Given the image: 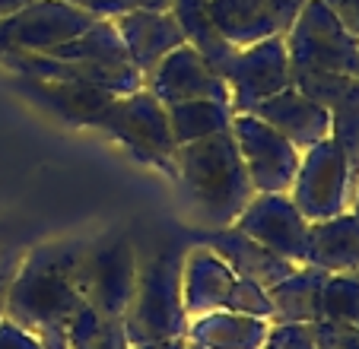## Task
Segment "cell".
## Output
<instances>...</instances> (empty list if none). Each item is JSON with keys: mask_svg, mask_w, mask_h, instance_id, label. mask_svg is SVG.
Segmentation results:
<instances>
[{"mask_svg": "<svg viewBox=\"0 0 359 349\" xmlns=\"http://www.w3.org/2000/svg\"><path fill=\"white\" fill-rule=\"evenodd\" d=\"M89 242H45L29 248L10 276L0 315L45 336L64 334L83 308V257Z\"/></svg>", "mask_w": 359, "mask_h": 349, "instance_id": "1", "label": "cell"}, {"mask_svg": "<svg viewBox=\"0 0 359 349\" xmlns=\"http://www.w3.org/2000/svg\"><path fill=\"white\" fill-rule=\"evenodd\" d=\"M175 165L178 182L188 191L191 207L207 228L236 226L238 213L255 197V184L245 172V162L229 130L178 146Z\"/></svg>", "mask_w": 359, "mask_h": 349, "instance_id": "2", "label": "cell"}, {"mask_svg": "<svg viewBox=\"0 0 359 349\" xmlns=\"http://www.w3.org/2000/svg\"><path fill=\"white\" fill-rule=\"evenodd\" d=\"M182 257L184 251L140 254L134 296L121 317L130 349L165 340H184L188 315L182 305Z\"/></svg>", "mask_w": 359, "mask_h": 349, "instance_id": "3", "label": "cell"}, {"mask_svg": "<svg viewBox=\"0 0 359 349\" xmlns=\"http://www.w3.org/2000/svg\"><path fill=\"white\" fill-rule=\"evenodd\" d=\"M182 305L188 321L213 311L258 315L271 321L267 289L238 276L217 251L203 245H191L182 257Z\"/></svg>", "mask_w": 359, "mask_h": 349, "instance_id": "4", "label": "cell"}, {"mask_svg": "<svg viewBox=\"0 0 359 349\" xmlns=\"http://www.w3.org/2000/svg\"><path fill=\"white\" fill-rule=\"evenodd\" d=\"M95 130H105L134 159L159 168V172H165L169 178L178 182V165H175L178 143L172 137L169 114H165V105L147 86L130 95L111 99V105L102 111Z\"/></svg>", "mask_w": 359, "mask_h": 349, "instance_id": "5", "label": "cell"}, {"mask_svg": "<svg viewBox=\"0 0 359 349\" xmlns=\"http://www.w3.org/2000/svg\"><path fill=\"white\" fill-rule=\"evenodd\" d=\"M292 70H331L353 74L359 57V39L334 16L321 0H309L302 13L283 32Z\"/></svg>", "mask_w": 359, "mask_h": 349, "instance_id": "6", "label": "cell"}, {"mask_svg": "<svg viewBox=\"0 0 359 349\" xmlns=\"http://www.w3.org/2000/svg\"><path fill=\"white\" fill-rule=\"evenodd\" d=\"M353 188L356 184H353L344 153L327 137L302 153L296 182L290 188V200L309 222H325L340 213H350Z\"/></svg>", "mask_w": 359, "mask_h": 349, "instance_id": "7", "label": "cell"}, {"mask_svg": "<svg viewBox=\"0 0 359 349\" xmlns=\"http://www.w3.org/2000/svg\"><path fill=\"white\" fill-rule=\"evenodd\" d=\"M137 261H140V254H137L134 242L124 232H111V235L86 245L83 273H80L83 302L93 305L102 315L121 321L130 296H134Z\"/></svg>", "mask_w": 359, "mask_h": 349, "instance_id": "8", "label": "cell"}, {"mask_svg": "<svg viewBox=\"0 0 359 349\" xmlns=\"http://www.w3.org/2000/svg\"><path fill=\"white\" fill-rule=\"evenodd\" d=\"M229 86V102L236 114H251L261 102L292 86V64L283 35L258 41L248 48H236L223 70Z\"/></svg>", "mask_w": 359, "mask_h": 349, "instance_id": "9", "label": "cell"}, {"mask_svg": "<svg viewBox=\"0 0 359 349\" xmlns=\"http://www.w3.org/2000/svg\"><path fill=\"white\" fill-rule=\"evenodd\" d=\"M229 134L255 184V194H290L302 153L255 114H236Z\"/></svg>", "mask_w": 359, "mask_h": 349, "instance_id": "10", "label": "cell"}, {"mask_svg": "<svg viewBox=\"0 0 359 349\" xmlns=\"http://www.w3.org/2000/svg\"><path fill=\"white\" fill-rule=\"evenodd\" d=\"M236 228L290 264H305L312 222L299 213L290 194H255L238 213Z\"/></svg>", "mask_w": 359, "mask_h": 349, "instance_id": "11", "label": "cell"}, {"mask_svg": "<svg viewBox=\"0 0 359 349\" xmlns=\"http://www.w3.org/2000/svg\"><path fill=\"white\" fill-rule=\"evenodd\" d=\"M143 86L156 95L163 105H178V102H191V99L229 102L226 80L191 45H182L165 54L163 61L143 76Z\"/></svg>", "mask_w": 359, "mask_h": 349, "instance_id": "12", "label": "cell"}, {"mask_svg": "<svg viewBox=\"0 0 359 349\" xmlns=\"http://www.w3.org/2000/svg\"><path fill=\"white\" fill-rule=\"evenodd\" d=\"M251 114L261 118L264 124H271L277 134H283L299 153H305L315 143L331 137V111L325 105H318L315 99H309L305 93H299L296 86L271 95Z\"/></svg>", "mask_w": 359, "mask_h": 349, "instance_id": "13", "label": "cell"}, {"mask_svg": "<svg viewBox=\"0 0 359 349\" xmlns=\"http://www.w3.org/2000/svg\"><path fill=\"white\" fill-rule=\"evenodd\" d=\"M115 29L121 35L128 57L143 76L156 67L169 51L184 45V32L172 10H130L115 16Z\"/></svg>", "mask_w": 359, "mask_h": 349, "instance_id": "14", "label": "cell"}, {"mask_svg": "<svg viewBox=\"0 0 359 349\" xmlns=\"http://www.w3.org/2000/svg\"><path fill=\"white\" fill-rule=\"evenodd\" d=\"M197 245L217 251L238 276H245L248 282H255V286H261V289L277 286L280 280H286V276L299 267V264H290V261H283V257H277L273 251H267L264 245H258L255 238L238 232L236 226L207 228V232L197 238Z\"/></svg>", "mask_w": 359, "mask_h": 349, "instance_id": "15", "label": "cell"}, {"mask_svg": "<svg viewBox=\"0 0 359 349\" xmlns=\"http://www.w3.org/2000/svg\"><path fill=\"white\" fill-rule=\"evenodd\" d=\"M16 86L29 99L39 102V105L51 108L57 118H64L70 124H80V128H95L102 111L111 105V99H118V95L105 93V89L80 86V83H57V80H26V76H16Z\"/></svg>", "mask_w": 359, "mask_h": 349, "instance_id": "16", "label": "cell"}, {"mask_svg": "<svg viewBox=\"0 0 359 349\" xmlns=\"http://www.w3.org/2000/svg\"><path fill=\"white\" fill-rule=\"evenodd\" d=\"M207 20L232 48H248L283 35L267 0H207Z\"/></svg>", "mask_w": 359, "mask_h": 349, "instance_id": "17", "label": "cell"}, {"mask_svg": "<svg viewBox=\"0 0 359 349\" xmlns=\"http://www.w3.org/2000/svg\"><path fill=\"white\" fill-rule=\"evenodd\" d=\"M305 264L325 273H359V216L340 213L334 219L312 222Z\"/></svg>", "mask_w": 359, "mask_h": 349, "instance_id": "18", "label": "cell"}, {"mask_svg": "<svg viewBox=\"0 0 359 349\" xmlns=\"http://www.w3.org/2000/svg\"><path fill=\"white\" fill-rule=\"evenodd\" d=\"M325 270L312 264H299L286 280L267 289L271 299V321H290V324H318L321 321V292L327 282Z\"/></svg>", "mask_w": 359, "mask_h": 349, "instance_id": "19", "label": "cell"}, {"mask_svg": "<svg viewBox=\"0 0 359 349\" xmlns=\"http://www.w3.org/2000/svg\"><path fill=\"white\" fill-rule=\"evenodd\" d=\"M271 321L258 315H236V311H213V315L191 317L184 340L201 349H261Z\"/></svg>", "mask_w": 359, "mask_h": 349, "instance_id": "20", "label": "cell"}, {"mask_svg": "<svg viewBox=\"0 0 359 349\" xmlns=\"http://www.w3.org/2000/svg\"><path fill=\"white\" fill-rule=\"evenodd\" d=\"M165 114H169V128L178 146L226 134L232 128V118H236L229 102L217 99H191L178 102V105H165Z\"/></svg>", "mask_w": 359, "mask_h": 349, "instance_id": "21", "label": "cell"}, {"mask_svg": "<svg viewBox=\"0 0 359 349\" xmlns=\"http://www.w3.org/2000/svg\"><path fill=\"white\" fill-rule=\"evenodd\" d=\"M51 57H64V61H93V64H130L128 48H124L121 35H118L111 20H95L86 32L76 39L57 45L55 51H48Z\"/></svg>", "mask_w": 359, "mask_h": 349, "instance_id": "22", "label": "cell"}, {"mask_svg": "<svg viewBox=\"0 0 359 349\" xmlns=\"http://www.w3.org/2000/svg\"><path fill=\"white\" fill-rule=\"evenodd\" d=\"M292 86L327 111H359V76L331 70H292Z\"/></svg>", "mask_w": 359, "mask_h": 349, "instance_id": "23", "label": "cell"}, {"mask_svg": "<svg viewBox=\"0 0 359 349\" xmlns=\"http://www.w3.org/2000/svg\"><path fill=\"white\" fill-rule=\"evenodd\" d=\"M64 343H67V349H130L124 324L118 317L95 311L86 302L64 330Z\"/></svg>", "mask_w": 359, "mask_h": 349, "instance_id": "24", "label": "cell"}, {"mask_svg": "<svg viewBox=\"0 0 359 349\" xmlns=\"http://www.w3.org/2000/svg\"><path fill=\"white\" fill-rule=\"evenodd\" d=\"M321 321L359 327V273H331L321 292Z\"/></svg>", "mask_w": 359, "mask_h": 349, "instance_id": "25", "label": "cell"}, {"mask_svg": "<svg viewBox=\"0 0 359 349\" xmlns=\"http://www.w3.org/2000/svg\"><path fill=\"white\" fill-rule=\"evenodd\" d=\"M331 140L344 153L353 184L359 182V111H334L331 114ZM356 191V188H353Z\"/></svg>", "mask_w": 359, "mask_h": 349, "instance_id": "26", "label": "cell"}, {"mask_svg": "<svg viewBox=\"0 0 359 349\" xmlns=\"http://www.w3.org/2000/svg\"><path fill=\"white\" fill-rule=\"evenodd\" d=\"M261 349H318L315 346L312 324H290V321H271Z\"/></svg>", "mask_w": 359, "mask_h": 349, "instance_id": "27", "label": "cell"}, {"mask_svg": "<svg viewBox=\"0 0 359 349\" xmlns=\"http://www.w3.org/2000/svg\"><path fill=\"white\" fill-rule=\"evenodd\" d=\"M74 7L93 13L95 20H115L130 10H169L172 0H70Z\"/></svg>", "mask_w": 359, "mask_h": 349, "instance_id": "28", "label": "cell"}, {"mask_svg": "<svg viewBox=\"0 0 359 349\" xmlns=\"http://www.w3.org/2000/svg\"><path fill=\"white\" fill-rule=\"evenodd\" d=\"M0 349H45V340L0 315Z\"/></svg>", "mask_w": 359, "mask_h": 349, "instance_id": "29", "label": "cell"}, {"mask_svg": "<svg viewBox=\"0 0 359 349\" xmlns=\"http://www.w3.org/2000/svg\"><path fill=\"white\" fill-rule=\"evenodd\" d=\"M321 4L331 7L334 16L346 26V32H353L359 39V0H321Z\"/></svg>", "mask_w": 359, "mask_h": 349, "instance_id": "30", "label": "cell"}, {"mask_svg": "<svg viewBox=\"0 0 359 349\" xmlns=\"http://www.w3.org/2000/svg\"><path fill=\"white\" fill-rule=\"evenodd\" d=\"M267 4H271L273 16H277V22H280V29L286 32V29L292 26V20L302 13V7L309 4V0H267Z\"/></svg>", "mask_w": 359, "mask_h": 349, "instance_id": "31", "label": "cell"}, {"mask_svg": "<svg viewBox=\"0 0 359 349\" xmlns=\"http://www.w3.org/2000/svg\"><path fill=\"white\" fill-rule=\"evenodd\" d=\"M20 257L22 254H0V305H4V296H7V286H10V276H13Z\"/></svg>", "mask_w": 359, "mask_h": 349, "instance_id": "32", "label": "cell"}, {"mask_svg": "<svg viewBox=\"0 0 359 349\" xmlns=\"http://www.w3.org/2000/svg\"><path fill=\"white\" fill-rule=\"evenodd\" d=\"M29 0H0V20L4 16H10V13H16V10H22Z\"/></svg>", "mask_w": 359, "mask_h": 349, "instance_id": "33", "label": "cell"}, {"mask_svg": "<svg viewBox=\"0 0 359 349\" xmlns=\"http://www.w3.org/2000/svg\"><path fill=\"white\" fill-rule=\"evenodd\" d=\"M140 349H184V340H165V343H149Z\"/></svg>", "mask_w": 359, "mask_h": 349, "instance_id": "34", "label": "cell"}, {"mask_svg": "<svg viewBox=\"0 0 359 349\" xmlns=\"http://www.w3.org/2000/svg\"><path fill=\"white\" fill-rule=\"evenodd\" d=\"M45 349H67V343H64V334L45 336Z\"/></svg>", "mask_w": 359, "mask_h": 349, "instance_id": "35", "label": "cell"}, {"mask_svg": "<svg viewBox=\"0 0 359 349\" xmlns=\"http://www.w3.org/2000/svg\"><path fill=\"white\" fill-rule=\"evenodd\" d=\"M350 213L359 216V182H356V191H353V203H350Z\"/></svg>", "mask_w": 359, "mask_h": 349, "instance_id": "36", "label": "cell"}, {"mask_svg": "<svg viewBox=\"0 0 359 349\" xmlns=\"http://www.w3.org/2000/svg\"><path fill=\"white\" fill-rule=\"evenodd\" d=\"M184 349H201V346H194V343H188V340H184Z\"/></svg>", "mask_w": 359, "mask_h": 349, "instance_id": "37", "label": "cell"}, {"mask_svg": "<svg viewBox=\"0 0 359 349\" xmlns=\"http://www.w3.org/2000/svg\"><path fill=\"white\" fill-rule=\"evenodd\" d=\"M353 76H359V57H356V70H353Z\"/></svg>", "mask_w": 359, "mask_h": 349, "instance_id": "38", "label": "cell"}]
</instances>
